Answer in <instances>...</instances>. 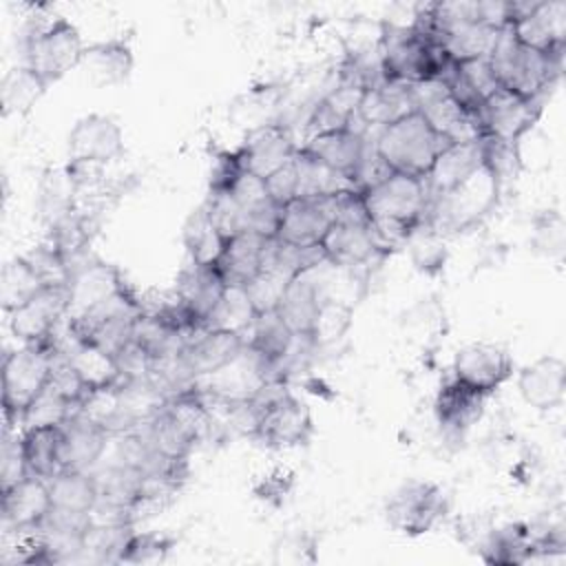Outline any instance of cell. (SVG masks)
Instances as JSON below:
<instances>
[{
  "instance_id": "cell-1",
  "label": "cell",
  "mask_w": 566,
  "mask_h": 566,
  "mask_svg": "<svg viewBox=\"0 0 566 566\" xmlns=\"http://www.w3.org/2000/svg\"><path fill=\"white\" fill-rule=\"evenodd\" d=\"M447 146H451V142L442 137L418 111H411L400 119L378 128L374 139L376 155L391 172L418 179L429 175Z\"/></svg>"
},
{
  "instance_id": "cell-2",
  "label": "cell",
  "mask_w": 566,
  "mask_h": 566,
  "mask_svg": "<svg viewBox=\"0 0 566 566\" xmlns=\"http://www.w3.org/2000/svg\"><path fill=\"white\" fill-rule=\"evenodd\" d=\"M562 57L564 55H546L520 44L509 27L500 29L493 51L489 53L497 84L515 95L537 102H542L555 86L562 73Z\"/></svg>"
},
{
  "instance_id": "cell-3",
  "label": "cell",
  "mask_w": 566,
  "mask_h": 566,
  "mask_svg": "<svg viewBox=\"0 0 566 566\" xmlns=\"http://www.w3.org/2000/svg\"><path fill=\"white\" fill-rule=\"evenodd\" d=\"M82 53L84 44L77 27L62 15L31 22L22 35V64L46 86L77 69Z\"/></svg>"
},
{
  "instance_id": "cell-4",
  "label": "cell",
  "mask_w": 566,
  "mask_h": 566,
  "mask_svg": "<svg viewBox=\"0 0 566 566\" xmlns=\"http://www.w3.org/2000/svg\"><path fill=\"white\" fill-rule=\"evenodd\" d=\"M57 358L55 343L22 345L2 358V416L4 427H20L27 409L44 391Z\"/></svg>"
},
{
  "instance_id": "cell-5",
  "label": "cell",
  "mask_w": 566,
  "mask_h": 566,
  "mask_svg": "<svg viewBox=\"0 0 566 566\" xmlns=\"http://www.w3.org/2000/svg\"><path fill=\"white\" fill-rule=\"evenodd\" d=\"M378 53L385 80L402 84L442 80L455 66L440 44L420 38L411 27H391L382 35Z\"/></svg>"
},
{
  "instance_id": "cell-6",
  "label": "cell",
  "mask_w": 566,
  "mask_h": 566,
  "mask_svg": "<svg viewBox=\"0 0 566 566\" xmlns=\"http://www.w3.org/2000/svg\"><path fill=\"white\" fill-rule=\"evenodd\" d=\"M256 409L254 436L270 449H287L307 444L314 433L310 407L292 396L283 380H270L252 400Z\"/></svg>"
},
{
  "instance_id": "cell-7",
  "label": "cell",
  "mask_w": 566,
  "mask_h": 566,
  "mask_svg": "<svg viewBox=\"0 0 566 566\" xmlns=\"http://www.w3.org/2000/svg\"><path fill=\"white\" fill-rule=\"evenodd\" d=\"M500 188L502 184L482 164L464 181L431 199L427 226L436 232H460L475 226L495 208Z\"/></svg>"
},
{
  "instance_id": "cell-8",
  "label": "cell",
  "mask_w": 566,
  "mask_h": 566,
  "mask_svg": "<svg viewBox=\"0 0 566 566\" xmlns=\"http://www.w3.org/2000/svg\"><path fill=\"white\" fill-rule=\"evenodd\" d=\"M360 195L369 221H389L413 230L427 226L431 195L424 179L389 172Z\"/></svg>"
},
{
  "instance_id": "cell-9",
  "label": "cell",
  "mask_w": 566,
  "mask_h": 566,
  "mask_svg": "<svg viewBox=\"0 0 566 566\" xmlns=\"http://www.w3.org/2000/svg\"><path fill=\"white\" fill-rule=\"evenodd\" d=\"M447 511L449 497L442 486L424 480H409L400 484L385 504L389 526L409 537H418L436 528Z\"/></svg>"
},
{
  "instance_id": "cell-10",
  "label": "cell",
  "mask_w": 566,
  "mask_h": 566,
  "mask_svg": "<svg viewBox=\"0 0 566 566\" xmlns=\"http://www.w3.org/2000/svg\"><path fill=\"white\" fill-rule=\"evenodd\" d=\"M509 29L528 49L546 55H564L566 2H509Z\"/></svg>"
},
{
  "instance_id": "cell-11",
  "label": "cell",
  "mask_w": 566,
  "mask_h": 566,
  "mask_svg": "<svg viewBox=\"0 0 566 566\" xmlns=\"http://www.w3.org/2000/svg\"><path fill=\"white\" fill-rule=\"evenodd\" d=\"M66 316V285H46L9 314V329L22 345H49L55 343L57 327Z\"/></svg>"
},
{
  "instance_id": "cell-12",
  "label": "cell",
  "mask_w": 566,
  "mask_h": 566,
  "mask_svg": "<svg viewBox=\"0 0 566 566\" xmlns=\"http://www.w3.org/2000/svg\"><path fill=\"white\" fill-rule=\"evenodd\" d=\"M542 115V102L526 99L506 88H497L478 111V126L482 139H500L520 144Z\"/></svg>"
},
{
  "instance_id": "cell-13",
  "label": "cell",
  "mask_w": 566,
  "mask_h": 566,
  "mask_svg": "<svg viewBox=\"0 0 566 566\" xmlns=\"http://www.w3.org/2000/svg\"><path fill=\"white\" fill-rule=\"evenodd\" d=\"M128 287L126 279L122 272L93 256V254H82L69 265V279H66V292H69V316L75 318L113 296L115 292Z\"/></svg>"
},
{
  "instance_id": "cell-14",
  "label": "cell",
  "mask_w": 566,
  "mask_h": 566,
  "mask_svg": "<svg viewBox=\"0 0 566 566\" xmlns=\"http://www.w3.org/2000/svg\"><path fill=\"white\" fill-rule=\"evenodd\" d=\"M336 195L296 197L283 206L274 239L296 248L318 245L329 226L336 221Z\"/></svg>"
},
{
  "instance_id": "cell-15",
  "label": "cell",
  "mask_w": 566,
  "mask_h": 566,
  "mask_svg": "<svg viewBox=\"0 0 566 566\" xmlns=\"http://www.w3.org/2000/svg\"><path fill=\"white\" fill-rule=\"evenodd\" d=\"M451 376L471 389L491 396L513 376L511 354L495 343H469L453 356Z\"/></svg>"
},
{
  "instance_id": "cell-16",
  "label": "cell",
  "mask_w": 566,
  "mask_h": 566,
  "mask_svg": "<svg viewBox=\"0 0 566 566\" xmlns=\"http://www.w3.org/2000/svg\"><path fill=\"white\" fill-rule=\"evenodd\" d=\"M69 164L102 168L124 155V135L119 124L106 115H86L75 122L66 139Z\"/></svg>"
},
{
  "instance_id": "cell-17",
  "label": "cell",
  "mask_w": 566,
  "mask_h": 566,
  "mask_svg": "<svg viewBox=\"0 0 566 566\" xmlns=\"http://www.w3.org/2000/svg\"><path fill=\"white\" fill-rule=\"evenodd\" d=\"M363 130L365 128L349 126V128H336V130L316 133V135H310V139L303 146H298V148L307 157L316 159L318 164L327 166L329 170L338 172L340 177L349 179L356 186L358 170H360L365 153L369 148Z\"/></svg>"
},
{
  "instance_id": "cell-18",
  "label": "cell",
  "mask_w": 566,
  "mask_h": 566,
  "mask_svg": "<svg viewBox=\"0 0 566 566\" xmlns=\"http://www.w3.org/2000/svg\"><path fill=\"white\" fill-rule=\"evenodd\" d=\"M296 150L298 146L294 144L287 126L272 122L252 128L237 148V155L245 172L265 179L283 168L287 161H292Z\"/></svg>"
},
{
  "instance_id": "cell-19",
  "label": "cell",
  "mask_w": 566,
  "mask_h": 566,
  "mask_svg": "<svg viewBox=\"0 0 566 566\" xmlns=\"http://www.w3.org/2000/svg\"><path fill=\"white\" fill-rule=\"evenodd\" d=\"M53 500L49 480L27 475L18 484L2 491V522L7 531H33L51 513Z\"/></svg>"
},
{
  "instance_id": "cell-20",
  "label": "cell",
  "mask_w": 566,
  "mask_h": 566,
  "mask_svg": "<svg viewBox=\"0 0 566 566\" xmlns=\"http://www.w3.org/2000/svg\"><path fill=\"white\" fill-rule=\"evenodd\" d=\"M321 248L327 263L349 272L369 265L371 259H382L369 223H332Z\"/></svg>"
},
{
  "instance_id": "cell-21",
  "label": "cell",
  "mask_w": 566,
  "mask_h": 566,
  "mask_svg": "<svg viewBox=\"0 0 566 566\" xmlns=\"http://www.w3.org/2000/svg\"><path fill=\"white\" fill-rule=\"evenodd\" d=\"M517 389L524 402L537 411L562 407L566 396V365L557 356H542L520 369Z\"/></svg>"
},
{
  "instance_id": "cell-22",
  "label": "cell",
  "mask_w": 566,
  "mask_h": 566,
  "mask_svg": "<svg viewBox=\"0 0 566 566\" xmlns=\"http://www.w3.org/2000/svg\"><path fill=\"white\" fill-rule=\"evenodd\" d=\"M486 398L489 396L449 376L436 394V402H433L436 420L444 433L462 436L482 418Z\"/></svg>"
},
{
  "instance_id": "cell-23",
  "label": "cell",
  "mask_w": 566,
  "mask_h": 566,
  "mask_svg": "<svg viewBox=\"0 0 566 566\" xmlns=\"http://www.w3.org/2000/svg\"><path fill=\"white\" fill-rule=\"evenodd\" d=\"M274 239V237H272ZM270 239L259 232H239L226 239L214 268L226 285L245 287L265 265Z\"/></svg>"
},
{
  "instance_id": "cell-24",
  "label": "cell",
  "mask_w": 566,
  "mask_h": 566,
  "mask_svg": "<svg viewBox=\"0 0 566 566\" xmlns=\"http://www.w3.org/2000/svg\"><path fill=\"white\" fill-rule=\"evenodd\" d=\"M60 427V467L75 471H93L97 460L104 455L108 440L113 438L111 431L77 413Z\"/></svg>"
},
{
  "instance_id": "cell-25",
  "label": "cell",
  "mask_w": 566,
  "mask_h": 566,
  "mask_svg": "<svg viewBox=\"0 0 566 566\" xmlns=\"http://www.w3.org/2000/svg\"><path fill=\"white\" fill-rule=\"evenodd\" d=\"M226 281L221 279L219 270L212 265H201V263H188L175 285V298L206 327L208 316L221 301L226 292Z\"/></svg>"
},
{
  "instance_id": "cell-26",
  "label": "cell",
  "mask_w": 566,
  "mask_h": 566,
  "mask_svg": "<svg viewBox=\"0 0 566 566\" xmlns=\"http://www.w3.org/2000/svg\"><path fill=\"white\" fill-rule=\"evenodd\" d=\"M66 336H69V343L66 345L55 343V349L73 367V371L77 374V378L82 380L86 391L124 382L119 376L115 356L106 354L104 349H99L97 345H93L88 340L75 338L69 329H66Z\"/></svg>"
},
{
  "instance_id": "cell-27",
  "label": "cell",
  "mask_w": 566,
  "mask_h": 566,
  "mask_svg": "<svg viewBox=\"0 0 566 566\" xmlns=\"http://www.w3.org/2000/svg\"><path fill=\"white\" fill-rule=\"evenodd\" d=\"M442 82L447 84L449 95L473 115H478L482 104L500 88L489 57L455 62Z\"/></svg>"
},
{
  "instance_id": "cell-28",
  "label": "cell",
  "mask_w": 566,
  "mask_h": 566,
  "mask_svg": "<svg viewBox=\"0 0 566 566\" xmlns=\"http://www.w3.org/2000/svg\"><path fill=\"white\" fill-rule=\"evenodd\" d=\"M325 292L321 283L314 279V272H305L290 281L276 314L283 318V323L292 329L294 336H310L314 318L318 314L321 303L325 301Z\"/></svg>"
},
{
  "instance_id": "cell-29",
  "label": "cell",
  "mask_w": 566,
  "mask_h": 566,
  "mask_svg": "<svg viewBox=\"0 0 566 566\" xmlns=\"http://www.w3.org/2000/svg\"><path fill=\"white\" fill-rule=\"evenodd\" d=\"M484 164L482 153V139L478 142H464V144H451L447 146L440 157L436 159L433 168L424 177V184L429 188L431 199L451 190L460 181H464L469 175H473Z\"/></svg>"
},
{
  "instance_id": "cell-30",
  "label": "cell",
  "mask_w": 566,
  "mask_h": 566,
  "mask_svg": "<svg viewBox=\"0 0 566 566\" xmlns=\"http://www.w3.org/2000/svg\"><path fill=\"white\" fill-rule=\"evenodd\" d=\"M416 111L409 84L382 80L380 84L363 91L358 106V122L363 126H387L402 115Z\"/></svg>"
},
{
  "instance_id": "cell-31",
  "label": "cell",
  "mask_w": 566,
  "mask_h": 566,
  "mask_svg": "<svg viewBox=\"0 0 566 566\" xmlns=\"http://www.w3.org/2000/svg\"><path fill=\"white\" fill-rule=\"evenodd\" d=\"M475 551L486 564H495V566L526 564L533 551L531 526L524 522L491 526L486 535L480 539V544L475 546Z\"/></svg>"
},
{
  "instance_id": "cell-32",
  "label": "cell",
  "mask_w": 566,
  "mask_h": 566,
  "mask_svg": "<svg viewBox=\"0 0 566 566\" xmlns=\"http://www.w3.org/2000/svg\"><path fill=\"white\" fill-rule=\"evenodd\" d=\"M80 66L99 84H122L133 71V49L124 38H111L84 46Z\"/></svg>"
},
{
  "instance_id": "cell-33",
  "label": "cell",
  "mask_w": 566,
  "mask_h": 566,
  "mask_svg": "<svg viewBox=\"0 0 566 566\" xmlns=\"http://www.w3.org/2000/svg\"><path fill=\"white\" fill-rule=\"evenodd\" d=\"M296 336L292 329L283 323V318L276 312L256 314L252 327L245 334V345L256 352L263 360H268L276 376L281 378V363L290 354ZM283 380V378H281Z\"/></svg>"
},
{
  "instance_id": "cell-34",
  "label": "cell",
  "mask_w": 566,
  "mask_h": 566,
  "mask_svg": "<svg viewBox=\"0 0 566 566\" xmlns=\"http://www.w3.org/2000/svg\"><path fill=\"white\" fill-rule=\"evenodd\" d=\"M360 97H363V88H356L343 82L336 88H332L323 99H318V104L310 113L307 126L312 135L354 126V122H358Z\"/></svg>"
},
{
  "instance_id": "cell-35",
  "label": "cell",
  "mask_w": 566,
  "mask_h": 566,
  "mask_svg": "<svg viewBox=\"0 0 566 566\" xmlns=\"http://www.w3.org/2000/svg\"><path fill=\"white\" fill-rule=\"evenodd\" d=\"M20 438H22V451H24L29 475L51 480L57 471H62L60 467L62 427L60 424L27 427L22 429Z\"/></svg>"
},
{
  "instance_id": "cell-36",
  "label": "cell",
  "mask_w": 566,
  "mask_h": 566,
  "mask_svg": "<svg viewBox=\"0 0 566 566\" xmlns=\"http://www.w3.org/2000/svg\"><path fill=\"white\" fill-rule=\"evenodd\" d=\"M53 509L71 513H88L97 502V484L91 471L62 469L49 480Z\"/></svg>"
},
{
  "instance_id": "cell-37",
  "label": "cell",
  "mask_w": 566,
  "mask_h": 566,
  "mask_svg": "<svg viewBox=\"0 0 566 566\" xmlns=\"http://www.w3.org/2000/svg\"><path fill=\"white\" fill-rule=\"evenodd\" d=\"M181 239L190 256V263H201V265H212L219 259L226 243V237L214 226L206 203H201L197 210L190 212V217L184 223Z\"/></svg>"
},
{
  "instance_id": "cell-38",
  "label": "cell",
  "mask_w": 566,
  "mask_h": 566,
  "mask_svg": "<svg viewBox=\"0 0 566 566\" xmlns=\"http://www.w3.org/2000/svg\"><path fill=\"white\" fill-rule=\"evenodd\" d=\"M46 283L27 256H15L2 265L0 272V305L7 314L33 298Z\"/></svg>"
},
{
  "instance_id": "cell-39",
  "label": "cell",
  "mask_w": 566,
  "mask_h": 566,
  "mask_svg": "<svg viewBox=\"0 0 566 566\" xmlns=\"http://www.w3.org/2000/svg\"><path fill=\"white\" fill-rule=\"evenodd\" d=\"M49 86L24 64L13 66L0 84L2 115H24L44 95Z\"/></svg>"
},
{
  "instance_id": "cell-40",
  "label": "cell",
  "mask_w": 566,
  "mask_h": 566,
  "mask_svg": "<svg viewBox=\"0 0 566 566\" xmlns=\"http://www.w3.org/2000/svg\"><path fill=\"white\" fill-rule=\"evenodd\" d=\"M256 318V310L248 298L245 287L228 285L221 301L212 310V314L206 321V329H223V332H237L248 334Z\"/></svg>"
},
{
  "instance_id": "cell-41",
  "label": "cell",
  "mask_w": 566,
  "mask_h": 566,
  "mask_svg": "<svg viewBox=\"0 0 566 566\" xmlns=\"http://www.w3.org/2000/svg\"><path fill=\"white\" fill-rule=\"evenodd\" d=\"M75 184L71 175L64 170H49L40 184V197H38V212L42 221L51 228L62 217L75 210Z\"/></svg>"
},
{
  "instance_id": "cell-42",
  "label": "cell",
  "mask_w": 566,
  "mask_h": 566,
  "mask_svg": "<svg viewBox=\"0 0 566 566\" xmlns=\"http://www.w3.org/2000/svg\"><path fill=\"white\" fill-rule=\"evenodd\" d=\"M294 161L298 172V197H329L343 190H356L349 179L307 157L301 148L296 150Z\"/></svg>"
},
{
  "instance_id": "cell-43",
  "label": "cell",
  "mask_w": 566,
  "mask_h": 566,
  "mask_svg": "<svg viewBox=\"0 0 566 566\" xmlns=\"http://www.w3.org/2000/svg\"><path fill=\"white\" fill-rule=\"evenodd\" d=\"M349 325H352V307L338 298L327 296L318 307V314L314 318L307 340L312 343V347L332 345L345 336Z\"/></svg>"
},
{
  "instance_id": "cell-44",
  "label": "cell",
  "mask_w": 566,
  "mask_h": 566,
  "mask_svg": "<svg viewBox=\"0 0 566 566\" xmlns=\"http://www.w3.org/2000/svg\"><path fill=\"white\" fill-rule=\"evenodd\" d=\"M77 402L69 396L60 394L55 387L46 385L44 391L33 400V405L27 409L20 427H44V424H64L69 418L77 413Z\"/></svg>"
},
{
  "instance_id": "cell-45",
  "label": "cell",
  "mask_w": 566,
  "mask_h": 566,
  "mask_svg": "<svg viewBox=\"0 0 566 566\" xmlns=\"http://www.w3.org/2000/svg\"><path fill=\"white\" fill-rule=\"evenodd\" d=\"M292 276L285 274L283 270H279L272 263H265L263 270L245 285L248 298L254 305L256 314H265V312H276L287 285H290Z\"/></svg>"
},
{
  "instance_id": "cell-46",
  "label": "cell",
  "mask_w": 566,
  "mask_h": 566,
  "mask_svg": "<svg viewBox=\"0 0 566 566\" xmlns=\"http://www.w3.org/2000/svg\"><path fill=\"white\" fill-rule=\"evenodd\" d=\"M177 539L164 533H137L133 531V535L128 537L122 555H119V564H157L164 562L168 557V553L175 548Z\"/></svg>"
},
{
  "instance_id": "cell-47",
  "label": "cell",
  "mask_w": 566,
  "mask_h": 566,
  "mask_svg": "<svg viewBox=\"0 0 566 566\" xmlns=\"http://www.w3.org/2000/svg\"><path fill=\"white\" fill-rule=\"evenodd\" d=\"M482 153H484V166L491 170V175L500 184H504L506 179H511L520 172V166H522L520 144L500 142V139H482Z\"/></svg>"
},
{
  "instance_id": "cell-48",
  "label": "cell",
  "mask_w": 566,
  "mask_h": 566,
  "mask_svg": "<svg viewBox=\"0 0 566 566\" xmlns=\"http://www.w3.org/2000/svg\"><path fill=\"white\" fill-rule=\"evenodd\" d=\"M29 475L24 451H22V438L13 433V429L4 427L2 433V447H0V484L2 491L18 484Z\"/></svg>"
},
{
  "instance_id": "cell-49",
  "label": "cell",
  "mask_w": 566,
  "mask_h": 566,
  "mask_svg": "<svg viewBox=\"0 0 566 566\" xmlns=\"http://www.w3.org/2000/svg\"><path fill=\"white\" fill-rule=\"evenodd\" d=\"M409 241H411L413 263L418 270L433 274L444 265L447 252H444V245L436 230H431L429 226H422L411 234Z\"/></svg>"
},
{
  "instance_id": "cell-50",
  "label": "cell",
  "mask_w": 566,
  "mask_h": 566,
  "mask_svg": "<svg viewBox=\"0 0 566 566\" xmlns=\"http://www.w3.org/2000/svg\"><path fill=\"white\" fill-rule=\"evenodd\" d=\"M245 172L237 148L234 150H221L214 155L212 168H210V184H208V195H219L228 192L234 181Z\"/></svg>"
},
{
  "instance_id": "cell-51",
  "label": "cell",
  "mask_w": 566,
  "mask_h": 566,
  "mask_svg": "<svg viewBox=\"0 0 566 566\" xmlns=\"http://www.w3.org/2000/svg\"><path fill=\"white\" fill-rule=\"evenodd\" d=\"M296 157V155H294ZM265 181V190L270 195V199L283 208L290 201H294L298 197V172H296V161H287L283 168H279L276 172H272L270 177L263 179Z\"/></svg>"
},
{
  "instance_id": "cell-52",
  "label": "cell",
  "mask_w": 566,
  "mask_h": 566,
  "mask_svg": "<svg viewBox=\"0 0 566 566\" xmlns=\"http://www.w3.org/2000/svg\"><path fill=\"white\" fill-rule=\"evenodd\" d=\"M292 486H294V473L287 469H274L268 475H263V480L254 486V493L259 500L279 506L290 495Z\"/></svg>"
},
{
  "instance_id": "cell-53",
  "label": "cell",
  "mask_w": 566,
  "mask_h": 566,
  "mask_svg": "<svg viewBox=\"0 0 566 566\" xmlns=\"http://www.w3.org/2000/svg\"><path fill=\"white\" fill-rule=\"evenodd\" d=\"M314 553V542L307 535H285L279 539V544L274 546V559L276 562H305L310 557H305ZM314 557V555H312Z\"/></svg>"
}]
</instances>
